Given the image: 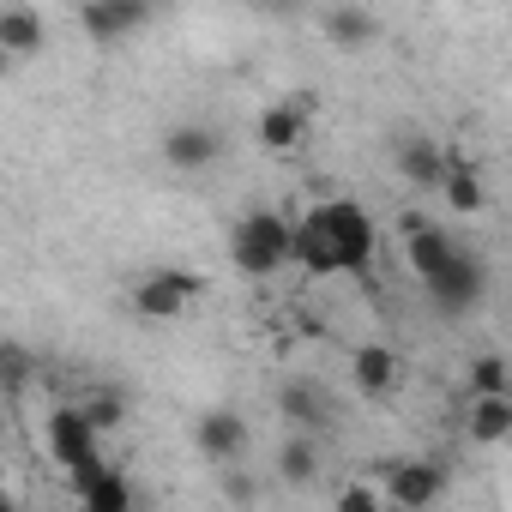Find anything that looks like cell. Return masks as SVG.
<instances>
[{
    "label": "cell",
    "mask_w": 512,
    "mask_h": 512,
    "mask_svg": "<svg viewBox=\"0 0 512 512\" xmlns=\"http://www.w3.org/2000/svg\"><path fill=\"white\" fill-rule=\"evenodd\" d=\"M290 260H302L308 278H344V272H368L374 260V223L362 205L350 199H320L290 241Z\"/></svg>",
    "instance_id": "obj_1"
},
{
    "label": "cell",
    "mask_w": 512,
    "mask_h": 512,
    "mask_svg": "<svg viewBox=\"0 0 512 512\" xmlns=\"http://www.w3.org/2000/svg\"><path fill=\"white\" fill-rule=\"evenodd\" d=\"M290 241H296V223L284 211L260 205L229 229V260H235L241 278H278L290 266Z\"/></svg>",
    "instance_id": "obj_2"
},
{
    "label": "cell",
    "mask_w": 512,
    "mask_h": 512,
    "mask_svg": "<svg viewBox=\"0 0 512 512\" xmlns=\"http://www.w3.org/2000/svg\"><path fill=\"white\" fill-rule=\"evenodd\" d=\"M199 296H205V278L187 272V266H157V272H145V278L127 284V308H133L139 320H151V326L181 320Z\"/></svg>",
    "instance_id": "obj_3"
},
{
    "label": "cell",
    "mask_w": 512,
    "mask_h": 512,
    "mask_svg": "<svg viewBox=\"0 0 512 512\" xmlns=\"http://www.w3.org/2000/svg\"><path fill=\"white\" fill-rule=\"evenodd\" d=\"M374 488H380L386 512H428L446 494V464H434V458H398V464L380 470Z\"/></svg>",
    "instance_id": "obj_4"
},
{
    "label": "cell",
    "mask_w": 512,
    "mask_h": 512,
    "mask_svg": "<svg viewBox=\"0 0 512 512\" xmlns=\"http://www.w3.org/2000/svg\"><path fill=\"white\" fill-rule=\"evenodd\" d=\"M253 446V428H247V416L235 410V404H211V410H199L193 416V452L199 458H211L217 470H229V464H241V452Z\"/></svg>",
    "instance_id": "obj_5"
},
{
    "label": "cell",
    "mask_w": 512,
    "mask_h": 512,
    "mask_svg": "<svg viewBox=\"0 0 512 512\" xmlns=\"http://www.w3.org/2000/svg\"><path fill=\"white\" fill-rule=\"evenodd\" d=\"M482 296H488V266H482V253H470V247H458L452 260L428 278V302L440 314H470Z\"/></svg>",
    "instance_id": "obj_6"
},
{
    "label": "cell",
    "mask_w": 512,
    "mask_h": 512,
    "mask_svg": "<svg viewBox=\"0 0 512 512\" xmlns=\"http://www.w3.org/2000/svg\"><path fill=\"white\" fill-rule=\"evenodd\" d=\"M314 115H320V103H314L308 91H290V97H278L272 109H260V121H253V139H260L266 151H296V145L308 139Z\"/></svg>",
    "instance_id": "obj_7"
},
{
    "label": "cell",
    "mask_w": 512,
    "mask_h": 512,
    "mask_svg": "<svg viewBox=\"0 0 512 512\" xmlns=\"http://www.w3.org/2000/svg\"><path fill=\"white\" fill-rule=\"evenodd\" d=\"M151 25V7L145 0H85L79 7V31L97 43V49H115V43H127L133 31H145Z\"/></svg>",
    "instance_id": "obj_8"
},
{
    "label": "cell",
    "mask_w": 512,
    "mask_h": 512,
    "mask_svg": "<svg viewBox=\"0 0 512 512\" xmlns=\"http://www.w3.org/2000/svg\"><path fill=\"white\" fill-rule=\"evenodd\" d=\"M398 241H404V266H410V278H422V284H428V278H434V272L452 260V253H458V241H452L440 223L416 217V211L398 223Z\"/></svg>",
    "instance_id": "obj_9"
},
{
    "label": "cell",
    "mask_w": 512,
    "mask_h": 512,
    "mask_svg": "<svg viewBox=\"0 0 512 512\" xmlns=\"http://www.w3.org/2000/svg\"><path fill=\"white\" fill-rule=\"evenodd\" d=\"M217 157H223V133L205 127V121H181V127L163 133V163H169L175 175H199V169H211Z\"/></svg>",
    "instance_id": "obj_10"
},
{
    "label": "cell",
    "mask_w": 512,
    "mask_h": 512,
    "mask_svg": "<svg viewBox=\"0 0 512 512\" xmlns=\"http://www.w3.org/2000/svg\"><path fill=\"white\" fill-rule=\"evenodd\" d=\"M350 380L362 398H398L404 386V356L392 344H356L350 350Z\"/></svg>",
    "instance_id": "obj_11"
},
{
    "label": "cell",
    "mask_w": 512,
    "mask_h": 512,
    "mask_svg": "<svg viewBox=\"0 0 512 512\" xmlns=\"http://www.w3.org/2000/svg\"><path fill=\"white\" fill-rule=\"evenodd\" d=\"M43 49H49V19L37 7H0V55L19 67V61H37Z\"/></svg>",
    "instance_id": "obj_12"
},
{
    "label": "cell",
    "mask_w": 512,
    "mask_h": 512,
    "mask_svg": "<svg viewBox=\"0 0 512 512\" xmlns=\"http://www.w3.org/2000/svg\"><path fill=\"white\" fill-rule=\"evenodd\" d=\"M446 151H452V145H440L434 133H410V139L392 151V163H398V175H404L416 193H434L440 175H446Z\"/></svg>",
    "instance_id": "obj_13"
},
{
    "label": "cell",
    "mask_w": 512,
    "mask_h": 512,
    "mask_svg": "<svg viewBox=\"0 0 512 512\" xmlns=\"http://www.w3.org/2000/svg\"><path fill=\"white\" fill-rule=\"evenodd\" d=\"M440 199H446V211H458V217H476V211H488V181H482V169L464 157V151H446V175H440V187H434Z\"/></svg>",
    "instance_id": "obj_14"
},
{
    "label": "cell",
    "mask_w": 512,
    "mask_h": 512,
    "mask_svg": "<svg viewBox=\"0 0 512 512\" xmlns=\"http://www.w3.org/2000/svg\"><path fill=\"white\" fill-rule=\"evenodd\" d=\"M49 458H55L67 476H73L79 464H91V458H97V434L85 428V416H79L73 404H61V410L49 416Z\"/></svg>",
    "instance_id": "obj_15"
},
{
    "label": "cell",
    "mask_w": 512,
    "mask_h": 512,
    "mask_svg": "<svg viewBox=\"0 0 512 512\" xmlns=\"http://www.w3.org/2000/svg\"><path fill=\"white\" fill-rule=\"evenodd\" d=\"M320 470H326L320 434H284V440H278V482H284V488H314Z\"/></svg>",
    "instance_id": "obj_16"
},
{
    "label": "cell",
    "mask_w": 512,
    "mask_h": 512,
    "mask_svg": "<svg viewBox=\"0 0 512 512\" xmlns=\"http://www.w3.org/2000/svg\"><path fill=\"white\" fill-rule=\"evenodd\" d=\"M320 31H326L332 49L356 55V49H368V43L380 37V19H374L368 7H326V13H320Z\"/></svg>",
    "instance_id": "obj_17"
},
{
    "label": "cell",
    "mask_w": 512,
    "mask_h": 512,
    "mask_svg": "<svg viewBox=\"0 0 512 512\" xmlns=\"http://www.w3.org/2000/svg\"><path fill=\"white\" fill-rule=\"evenodd\" d=\"M278 410H284L290 434H320V428L332 422V410H326L320 386H308V380H290V386L278 392Z\"/></svg>",
    "instance_id": "obj_18"
},
{
    "label": "cell",
    "mask_w": 512,
    "mask_h": 512,
    "mask_svg": "<svg viewBox=\"0 0 512 512\" xmlns=\"http://www.w3.org/2000/svg\"><path fill=\"white\" fill-rule=\"evenodd\" d=\"M512 434V398H470L464 404V440L470 446H500Z\"/></svg>",
    "instance_id": "obj_19"
},
{
    "label": "cell",
    "mask_w": 512,
    "mask_h": 512,
    "mask_svg": "<svg viewBox=\"0 0 512 512\" xmlns=\"http://www.w3.org/2000/svg\"><path fill=\"white\" fill-rule=\"evenodd\" d=\"M73 410H79V416H85V428L103 440V434H115V428L127 422V392H121V386H91Z\"/></svg>",
    "instance_id": "obj_20"
},
{
    "label": "cell",
    "mask_w": 512,
    "mask_h": 512,
    "mask_svg": "<svg viewBox=\"0 0 512 512\" xmlns=\"http://www.w3.org/2000/svg\"><path fill=\"white\" fill-rule=\"evenodd\" d=\"M464 386H470V398H506V386H512V374H506V356H500V350H482V356H470V368H464Z\"/></svg>",
    "instance_id": "obj_21"
},
{
    "label": "cell",
    "mask_w": 512,
    "mask_h": 512,
    "mask_svg": "<svg viewBox=\"0 0 512 512\" xmlns=\"http://www.w3.org/2000/svg\"><path fill=\"white\" fill-rule=\"evenodd\" d=\"M37 380V356L19 338H0V398H19Z\"/></svg>",
    "instance_id": "obj_22"
},
{
    "label": "cell",
    "mask_w": 512,
    "mask_h": 512,
    "mask_svg": "<svg viewBox=\"0 0 512 512\" xmlns=\"http://www.w3.org/2000/svg\"><path fill=\"white\" fill-rule=\"evenodd\" d=\"M332 512H386V500H380V488L368 476H356V482H344L332 494Z\"/></svg>",
    "instance_id": "obj_23"
},
{
    "label": "cell",
    "mask_w": 512,
    "mask_h": 512,
    "mask_svg": "<svg viewBox=\"0 0 512 512\" xmlns=\"http://www.w3.org/2000/svg\"><path fill=\"white\" fill-rule=\"evenodd\" d=\"M223 500H229V506H253V500H260V488H253V476H247V470H235V464H229V470H223Z\"/></svg>",
    "instance_id": "obj_24"
},
{
    "label": "cell",
    "mask_w": 512,
    "mask_h": 512,
    "mask_svg": "<svg viewBox=\"0 0 512 512\" xmlns=\"http://www.w3.org/2000/svg\"><path fill=\"white\" fill-rule=\"evenodd\" d=\"M7 73H13V61H7V55H0V79H7Z\"/></svg>",
    "instance_id": "obj_25"
},
{
    "label": "cell",
    "mask_w": 512,
    "mask_h": 512,
    "mask_svg": "<svg viewBox=\"0 0 512 512\" xmlns=\"http://www.w3.org/2000/svg\"><path fill=\"white\" fill-rule=\"evenodd\" d=\"M0 488H7V464H0Z\"/></svg>",
    "instance_id": "obj_26"
},
{
    "label": "cell",
    "mask_w": 512,
    "mask_h": 512,
    "mask_svg": "<svg viewBox=\"0 0 512 512\" xmlns=\"http://www.w3.org/2000/svg\"><path fill=\"white\" fill-rule=\"evenodd\" d=\"M0 428H7V404H0Z\"/></svg>",
    "instance_id": "obj_27"
}]
</instances>
